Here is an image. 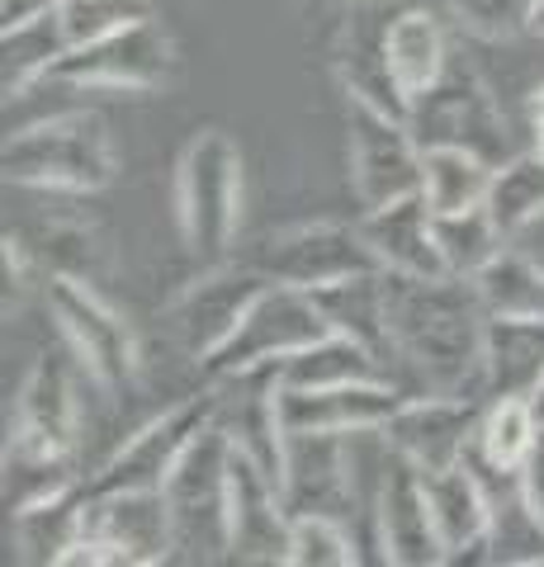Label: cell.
<instances>
[{"label":"cell","mask_w":544,"mask_h":567,"mask_svg":"<svg viewBox=\"0 0 544 567\" xmlns=\"http://www.w3.org/2000/svg\"><path fill=\"white\" fill-rule=\"evenodd\" d=\"M389 379L402 393L483 398L487 308L473 279L454 275H389ZM487 402V398H483Z\"/></svg>","instance_id":"cell-1"},{"label":"cell","mask_w":544,"mask_h":567,"mask_svg":"<svg viewBox=\"0 0 544 567\" xmlns=\"http://www.w3.org/2000/svg\"><path fill=\"white\" fill-rule=\"evenodd\" d=\"M81 379L85 369L72 350H39L14 398L6 477H39V492L76 483L72 454L81 445Z\"/></svg>","instance_id":"cell-2"},{"label":"cell","mask_w":544,"mask_h":567,"mask_svg":"<svg viewBox=\"0 0 544 567\" xmlns=\"http://www.w3.org/2000/svg\"><path fill=\"white\" fill-rule=\"evenodd\" d=\"M0 171L14 189H48V194H100L114 185L119 156L110 123L100 114H52L6 137Z\"/></svg>","instance_id":"cell-3"},{"label":"cell","mask_w":544,"mask_h":567,"mask_svg":"<svg viewBox=\"0 0 544 567\" xmlns=\"http://www.w3.org/2000/svg\"><path fill=\"white\" fill-rule=\"evenodd\" d=\"M175 233L199 265L233 256L242 223V152L223 128H199L181 147L171 181Z\"/></svg>","instance_id":"cell-4"},{"label":"cell","mask_w":544,"mask_h":567,"mask_svg":"<svg viewBox=\"0 0 544 567\" xmlns=\"http://www.w3.org/2000/svg\"><path fill=\"white\" fill-rule=\"evenodd\" d=\"M171 563H227L233 548V440L218 421L185 450L166 477Z\"/></svg>","instance_id":"cell-5"},{"label":"cell","mask_w":544,"mask_h":567,"mask_svg":"<svg viewBox=\"0 0 544 567\" xmlns=\"http://www.w3.org/2000/svg\"><path fill=\"white\" fill-rule=\"evenodd\" d=\"M181 71L171 33L156 24V14L133 20L124 29H110L100 39H85L62 48L48 62L39 85H66V91H166Z\"/></svg>","instance_id":"cell-6"},{"label":"cell","mask_w":544,"mask_h":567,"mask_svg":"<svg viewBox=\"0 0 544 567\" xmlns=\"http://www.w3.org/2000/svg\"><path fill=\"white\" fill-rule=\"evenodd\" d=\"M43 293L52 322L62 331V346L85 369V383L114 402L129 398L143 374V354H137V336L124 322V312L104 303L91 279H48Z\"/></svg>","instance_id":"cell-7"},{"label":"cell","mask_w":544,"mask_h":567,"mask_svg":"<svg viewBox=\"0 0 544 567\" xmlns=\"http://www.w3.org/2000/svg\"><path fill=\"white\" fill-rule=\"evenodd\" d=\"M408 128L421 147H464L493 166L516 156L512 123H506L497 95L487 91V81L479 71L460 66V62H450L445 76L435 81L427 95L412 100Z\"/></svg>","instance_id":"cell-8"},{"label":"cell","mask_w":544,"mask_h":567,"mask_svg":"<svg viewBox=\"0 0 544 567\" xmlns=\"http://www.w3.org/2000/svg\"><path fill=\"white\" fill-rule=\"evenodd\" d=\"M331 327L318 308V298L308 289H289V284H270L266 293L252 303V312L237 322V331L199 364L204 383L233 379L242 369L260 364H285L298 350H308L312 341H322Z\"/></svg>","instance_id":"cell-9"},{"label":"cell","mask_w":544,"mask_h":567,"mask_svg":"<svg viewBox=\"0 0 544 567\" xmlns=\"http://www.w3.org/2000/svg\"><path fill=\"white\" fill-rule=\"evenodd\" d=\"M346 175L365 213L421 194V142L408 118L346 100Z\"/></svg>","instance_id":"cell-10"},{"label":"cell","mask_w":544,"mask_h":567,"mask_svg":"<svg viewBox=\"0 0 544 567\" xmlns=\"http://www.w3.org/2000/svg\"><path fill=\"white\" fill-rule=\"evenodd\" d=\"M270 284H289V289H308L318 293L327 284L379 270V260L365 241L360 223H298V227H279L266 233L252 256H247Z\"/></svg>","instance_id":"cell-11"},{"label":"cell","mask_w":544,"mask_h":567,"mask_svg":"<svg viewBox=\"0 0 544 567\" xmlns=\"http://www.w3.org/2000/svg\"><path fill=\"white\" fill-rule=\"evenodd\" d=\"M218 421V398L214 388L204 383V393L181 398L175 406H166L162 416L143 421L137 431L119 445L104 464L85 477V492H124V487H166V477L175 473V464L185 458V450Z\"/></svg>","instance_id":"cell-12"},{"label":"cell","mask_w":544,"mask_h":567,"mask_svg":"<svg viewBox=\"0 0 544 567\" xmlns=\"http://www.w3.org/2000/svg\"><path fill=\"white\" fill-rule=\"evenodd\" d=\"M270 289V279L256 270L252 260H218L199 265V275L171 298L166 327L181 341V350L195 364H204L227 336L237 331V322L252 312V303Z\"/></svg>","instance_id":"cell-13"},{"label":"cell","mask_w":544,"mask_h":567,"mask_svg":"<svg viewBox=\"0 0 544 567\" xmlns=\"http://www.w3.org/2000/svg\"><path fill=\"white\" fill-rule=\"evenodd\" d=\"M374 563L389 567H441L445 548L435 539V520L427 506V473L393 445L383 454L379 487H374Z\"/></svg>","instance_id":"cell-14"},{"label":"cell","mask_w":544,"mask_h":567,"mask_svg":"<svg viewBox=\"0 0 544 567\" xmlns=\"http://www.w3.org/2000/svg\"><path fill=\"white\" fill-rule=\"evenodd\" d=\"M483 398H445V393H408L398 412L383 421V440L412 458L421 473H441L464 464L479 435Z\"/></svg>","instance_id":"cell-15"},{"label":"cell","mask_w":544,"mask_h":567,"mask_svg":"<svg viewBox=\"0 0 544 567\" xmlns=\"http://www.w3.org/2000/svg\"><path fill=\"white\" fill-rule=\"evenodd\" d=\"M218 398V431L233 440V450L256 458L266 473L279 477L285 464V412H279V393H285V374L279 364H260V369H242L233 379L208 383Z\"/></svg>","instance_id":"cell-16"},{"label":"cell","mask_w":544,"mask_h":567,"mask_svg":"<svg viewBox=\"0 0 544 567\" xmlns=\"http://www.w3.org/2000/svg\"><path fill=\"white\" fill-rule=\"evenodd\" d=\"M81 535L104 539L124 554V567L171 563V511L166 492L124 487V492H85Z\"/></svg>","instance_id":"cell-17"},{"label":"cell","mask_w":544,"mask_h":567,"mask_svg":"<svg viewBox=\"0 0 544 567\" xmlns=\"http://www.w3.org/2000/svg\"><path fill=\"white\" fill-rule=\"evenodd\" d=\"M427 506L435 520V539L445 548V563H493V492L483 473L469 464H454L441 473H427Z\"/></svg>","instance_id":"cell-18"},{"label":"cell","mask_w":544,"mask_h":567,"mask_svg":"<svg viewBox=\"0 0 544 567\" xmlns=\"http://www.w3.org/2000/svg\"><path fill=\"white\" fill-rule=\"evenodd\" d=\"M408 398L393 379H360V383H327V388H285L279 393V412H285L289 431H383V421L398 412Z\"/></svg>","instance_id":"cell-19"},{"label":"cell","mask_w":544,"mask_h":567,"mask_svg":"<svg viewBox=\"0 0 544 567\" xmlns=\"http://www.w3.org/2000/svg\"><path fill=\"white\" fill-rule=\"evenodd\" d=\"M289 506L279 477L233 450V548L227 563H279L289 554Z\"/></svg>","instance_id":"cell-20"},{"label":"cell","mask_w":544,"mask_h":567,"mask_svg":"<svg viewBox=\"0 0 544 567\" xmlns=\"http://www.w3.org/2000/svg\"><path fill=\"white\" fill-rule=\"evenodd\" d=\"M383 62H389L398 95L408 100V110H412V100L427 95L454 62L445 20L431 6H421V0H402L389 29H383Z\"/></svg>","instance_id":"cell-21"},{"label":"cell","mask_w":544,"mask_h":567,"mask_svg":"<svg viewBox=\"0 0 544 567\" xmlns=\"http://www.w3.org/2000/svg\"><path fill=\"white\" fill-rule=\"evenodd\" d=\"M360 233L370 241L379 270L389 275H445L441 246H435V213L427 208L421 194L398 204H383L360 213Z\"/></svg>","instance_id":"cell-22"},{"label":"cell","mask_w":544,"mask_h":567,"mask_svg":"<svg viewBox=\"0 0 544 567\" xmlns=\"http://www.w3.org/2000/svg\"><path fill=\"white\" fill-rule=\"evenodd\" d=\"M81 525H85V477L29 496V502L14 506V558L58 567L66 548L81 539Z\"/></svg>","instance_id":"cell-23"},{"label":"cell","mask_w":544,"mask_h":567,"mask_svg":"<svg viewBox=\"0 0 544 567\" xmlns=\"http://www.w3.org/2000/svg\"><path fill=\"white\" fill-rule=\"evenodd\" d=\"M312 298H318L327 327L350 336L356 346H365L383 364V374H389L393 336H389V279H383V270L337 279V284H327V289H318Z\"/></svg>","instance_id":"cell-24"},{"label":"cell","mask_w":544,"mask_h":567,"mask_svg":"<svg viewBox=\"0 0 544 567\" xmlns=\"http://www.w3.org/2000/svg\"><path fill=\"white\" fill-rule=\"evenodd\" d=\"M544 379V317H487L483 398H531Z\"/></svg>","instance_id":"cell-25"},{"label":"cell","mask_w":544,"mask_h":567,"mask_svg":"<svg viewBox=\"0 0 544 567\" xmlns=\"http://www.w3.org/2000/svg\"><path fill=\"white\" fill-rule=\"evenodd\" d=\"M540 431L544 425L535 416L531 398H487L469 458L483 473H521L525 458L540 445Z\"/></svg>","instance_id":"cell-26"},{"label":"cell","mask_w":544,"mask_h":567,"mask_svg":"<svg viewBox=\"0 0 544 567\" xmlns=\"http://www.w3.org/2000/svg\"><path fill=\"white\" fill-rule=\"evenodd\" d=\"M497 166L464 147H421V199L431 213H464L487 204Z\"/></svg>","instance_id":"cell-27"},{"label":"cell","mask_w":544,"mask_h":567,"mask_svg":"<svg viewBox=\"0 0 544 567\" xmlns=\"http://www.w3.org/2000/svg\"><path fill=\"white\" fill-rule=\"evenodd\" d=\"M435 246H441V265L454 279H473L502 256V227L487 213V204L464 213H435Z\"/></svg>","instance_id":"cell-28"},{"label":"cell","mask_w":544,"mask_h":567,"mask_svg":"<svg viewBox=\"0 0 544 567\" xmlns=\"http://www.w3.org/2000/svg\"><path fill=\"white\" fill-rule=\"evenodd\" d=\"M285 388H327V383H360V379H389L383 364L365 346H356L341 331H327L322 341L298 350L294 360L279 364Z\"/></svg>","instance_id":"cell-29"},{"label":"cell","mask_w":544,"mask_h":567,"mask_svg":"<svg viewBox=\"0 0 544 567\" xmlns=\"http://www.w3.org/2000/svg\"><path fill=\"white\" fill-rule=\"evenodd\" d=\"M473 289L487 317H544V270L512 246H502V256L483 275H473Z\"/></svg>","instance_id":"cell-30"},{"label":"cell","mask_w":544,"mask_h":567,"mask_svg":"<svg viewBox=\"0 0 544 567\" xmlns=\"http://www.w3.org/2000/svg\"><path fill=\"white\" fill-rule=\"evenodd\" d=\"M487 213L497 218L502 237H512L521 223H531L535 213H544V162L531 147L497 166L493 189H487Z\"/></svg>","instance_id":"cell-31"},{"label":"cell","mask_w":544,"mask_h":567,"mask_svg":"<svg viewBox=\"0 0 544 567\" xmlns=\"http://www.w3.org/2000/svg\"><path fill=\"white\" fill-rule=\"evenodd\" d=\"M24 251L33 260V270H48V279H91L95 284L100 265H104V246L85 223H52L39 237V246L24 241Z\"/></svg>","instance_id":"cell-32"},{"label":"cell","mask_w":544,"mask_h":567,"mask_svg":"<svg viewBox=\"0 0 544 567\" xmlns=\"http://www.w3.org/2000/svg\"><path fill=\"white\" fill-rule=\"evenodd\" d=\"M360 544L337 516H294L285 567H356Z\"/></svg>","instance_id":"cell-33"},{"label":"cell","mask_w":544,"mask_h":567,"mask_svg":"<svg viewBox=\"0 0 544 567\" xmlns=\"http://www.w3.org/2000/svg\"><path fill=\"white\" fill-rule=\"evenodd\" d=\"M445 20L483 43H506L516 33H531V0H441Z\"/></svg>","instance_id":"cell-34"},{"label":"cell","mask_w":544,"mask_h":567,"mask_svg":"<svg viewBox=\"0 0 544 567\" xmlns=\"http://www.w3.org/2000/svg\"><path fill=\"white\" fill-rule=\"evenodd\" d=\"M152 14V0H66L58 10V33H62V48L85 43V39H100L110 29H124L133 20H147Z\"/></svg>","instance_id":"cell-35"},{"label":"cell","mask_w":544,"mask_h":567,"mask_svg":"<svg viewBox=\"0 0 544 567\" xmlns=\"http://www.w3.org/2000/svg\"><path fill=\"white\" fill-rule=\"evenodd\" d=\"M62 6H66V0H0V39L58 20Z\"/></svg>","instance_id":"cell-36"},{"label":"cell","mask_w":544,"mask_h":567,"mask_svg":"<svg viewBox=\"0 0 544 567\" xmlns=\"http://www.w3.org/2000/svg\"><path fill=\"white\" fill-rule=\"evenodd\" d=\"M521 496H525V506H531V516L544 525V431H540L535 454L525 458V468H521Z\"/></svg>","instance_id":"cell-37"},{"label":"cell","mask_w":544,"mask_h":567,"mask_svg":"<svg viewBox=\"0 0 544 567\" xmlns=\"http://www.w3.org/2000/svg\"><path fill=\"white\" fill-rule=\"evenodd\" d=\"M506 246H512L516 256H525L531 265H540L544 270V213H535L531 223H521L512 237H506Z\"/></svg>","instance_id":"cell-38"},{"label":"cell","mask_w":544,"mask_h":567,"mask_svg":"<svg viewBox=\"0 0 544 567\" xmlns=\"http://www.w3.org/2000/svg\"><path fill=\"white\" fill-rule=\"evenodd\" d=\"M531 33L544 39V0H531Z\"/></svg>","instance_id":"cell-39"},{"label":"cell","mask_w":544,"mask_h":567,"mask_svg":"<svg viewBox=\"0 0 544 567\" xmlns=\"http://www.w3.org/2000/svg\"><path fill=\"white\" fill-rule=\"evenodd\" d=\"M531 152L544 162V118H540V123H531Z\"/></svg>","instance_id":"cell-40"},{"label":"cell","mask_w":544,"mask_h":567,"mask_svg":"<svg viewBox=\"0 0 544 567\" xmlns=\"http://www.w3.org/2000/svg\"><path fill=\"white\" fill-rule=\"evenodd\" d=\"M540 118H544V85L531 95V123H540Z\"/></svg>","instance_id":"cell-41"},{"label":"cell","mask_w":544,"mask_h":567,"mask_svg":"<svg viewBox=\"0 0 544 567\" xmlns=\"http://www.w3.org/2000/svg\"><path fill=\"white\" fill-rule=\"evenodd\" d=\"M531 406H535V416H540V425H544V379L535 383V393H531Z\"/></svg>","instance_id":"cell-42"}]
</instances>
